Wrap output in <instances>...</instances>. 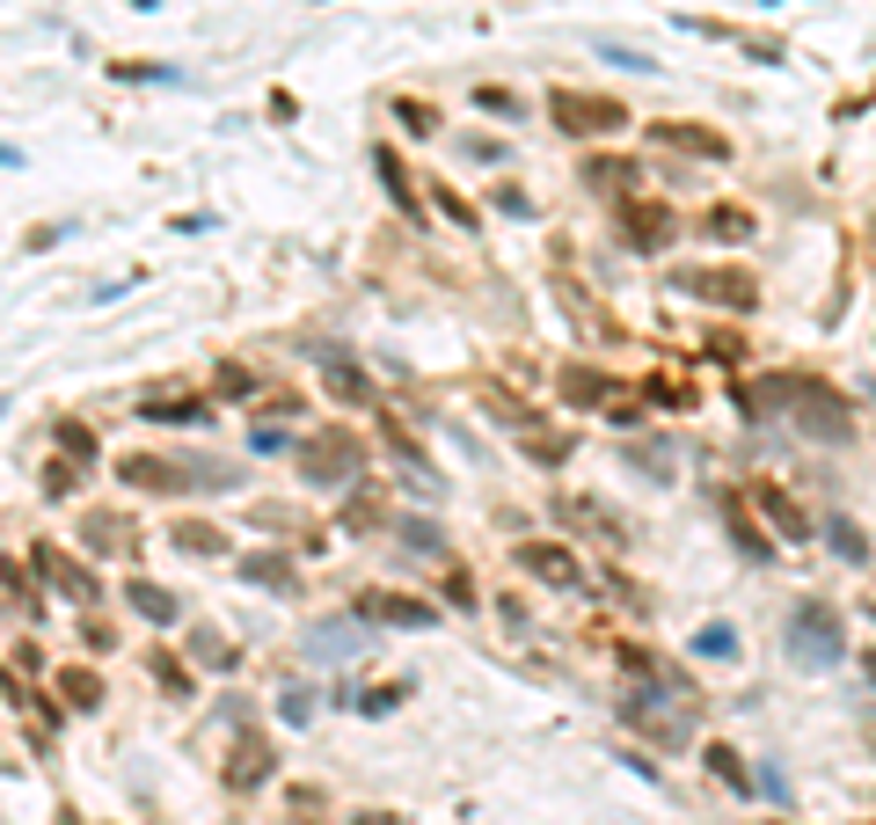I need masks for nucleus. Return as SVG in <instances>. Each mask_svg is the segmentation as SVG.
Returning <instances> with one entry per match:
<instances>
[{
  "mask_svg": "<svg viewBox=\"0 0 876 825\" xmlns=\"http://www.w3.org/2000/svg\"><path fill=\"white\" fill-rule=\"evenodd\" d=\"M781 643H789V657H796V665L826 672V665H840V651H848V629H840V614H832L826 599H803V607L789 614Z\"/></svg>",
  "mask_w": 876,
  "mask_h": 825,
  "instance_id": "nucleus-1",
  "label": "nucleus"
},
{
  "mask_svg": "<svg viewBox=\"0 0 876 825\" xmlns=\"http://www.w3.org/2000/svg\"><path fill=\"white\" fill-rule=\"evenodd\" d=\"M781 395H789V410H796V424L811 438H848L854 432V416H848V402H840V395L826 388V380H781Z\"/></svg>",
  "mask_w": 876,
  "mask_h": 825,
  "instance_id": "nucleus-2",
  "label": "nucleus"
},
{
  "mask_svg": "<svg viewBox=\"0 0 876 825\" xmlns=\"http://www.w3.org/2000/svg\"><path fill=\"white\" fill-rule=\"evenodd\" d=\"M548 110H556V124H562V132H577V139H592V132H621V124H629V110H621L613 96H584V88H556Z\"/></svg>",
  "mask_w": 876,
  "mask_h": 825,
  "instance_id": "nucleus-3",
  "label": "nucleus"
},
{
  "mask_svg": "<svg viewBox=\"0 0 876 825\" xmlns=\"http://www.w3.org/2000/svg\"><path fill=\"white\" fill-rule=\"evenodd\" d=\"M300 475H307V483H321V489H343L351 475H358V438H351V432L307 438V446H300Z\"/></svg>",
  "mask_w": 876,
  "mask_h": 825,
  "instance_id": "nucleus-4",
  "label": "nucleus"
},
{
  "mask_svg": "<svg viewBox=\"0 0 876 825\" xmlns=\"http://www.w3.org/2000/svg\"><path fill=\"white\" fill-rule=\"evenodd\" d=\"M672 286L702 292V300H716V307H753V278H745V270H680Z\"/></svg>",
  "mask_w": 876,
  "mask_h": 825,
  "instance_id": "nucleus-5",
  "label": "nucleus"
},
{
  "mask_svg": "<svg viewBox=\"0 0 876 825\" xmlns=\"http://www.w3.org/2000/svg\"><path fill=\"white\" fill-rule=\"evenodd\" d=\"M124 599H132V614L154 621V629H175V621H183V607L169 599V584H154V578H132V584H124Z\"/></svg>",
  "mask_w": 876,
  "mask_h": 825,
  "instance_id": "nucleus-6",
  "label": "nucleus"
},
{
  "mask_svg": "<svg viewBox=\"0 0 876 825\" xmlns=\"http://www.w3.org/2000/svg\"><path fill=\"white\" fill-rule=\"evenodd\" d=\"M621 227H629L635 248H665L672 242V205H621Z\"/></svg>",
  "mask_w": 876,
  "mask_h": 825,
  "instance_id": "nucleus-7",
  "label": "nucleus"
},
{
  "mask_svg": "<svg viewBox=\"0 0 876 825\" xmlns=\"http://www.w3.org/2000/svg\"><path fill=\"white\" fill-rule=\"evenodd\" d=\"M139 416L146 424H212V402H197V395H146Z\"/></svg>",
  "mask_w": 876,
  "mask_h": 825,
  "instance_id": "nucleus-8",
  "label": "nucleus"
},
{
  "mask_svg": "<svg viewBox=\"0 0 876 825\" xmlns=\"http://www.w3.org/2000/svg\"><path fill=\"white\" fill-rule=\"evenodd\" d=\"M358 614H365V621H394V629H431V621H438L424 599H394V592H373Z\"/></svg>",
  "mask_w": 876,
  "mask_h": 825,
  "instance_id": "nucleus-9",
  "label": "nucleus"
},
{
  "mask_svg": "<svg viewBox=\"0 0 876 825\" xmlns=\"http://www.w3.org/2000/svg\"><path fill=\"white\" fill-rule=\"evenodd\" d=\"M519 562L534 570L540 584H577V562H570V548H548V541H526L519 548Z\"/></svg>",
  "mask_w": 876,
  "mask_h": 825,
  "instance_id": "nucleus-10",
  "label": "nucleus"
},
{
  "mask_svg": "<svg viewBox=\"0 0 876 825\" xmlns=\"http://www.w3.org/2000/svg\"><path fill=\"white\" fill-rule=\"evenodd\" d=\"M37 570H45V578L59 584L66 599H96V578H88L81 562H66V556H59V548H37Z\"/></svg>",
  "mask_w": 876,
  "mask_h": 825,
  "instance_id": "nucleus-11",
  "label": "nucleus"
},
{
  "mask_svg": "<svg viewBox=\"0 0 876 825\" xmlns=\"http://www.w3.org/2000/svg\"><path fill=\"white\" fill-rule=\"evenodd\" d=\"M118 475H124L132 489H146V497H161V489H175V483H183V475H175L169 461H146V453H132V461H118Z\"/></svg>",
  "mask_w": 876,
  "mask_h": 825,
  "instance_id": "nucleus-12",
  "label": "nucleus"
},
{
  "mask_svg": "<svg viewBox=\"0 0 876 825\" xmlns=\"http://www.w3.org/2000/svg\"><path fill=\"white\" fill-rule=\"evenodd\" d=\"M657 139L686 146V154H702V161H723L730 154V139H716V132H702V124H657Z\"/></svg>",
  "mask_w": 876,
  "mask_h": 825,
  "instance_id": "nucleus-13",
  "label": "nucleus"
},
{
  "mask_svg": "<svg viewBox=\"0 0 876 825\" xmlns=\"http://www.w3.org/2000/svg\"><path fill=\"white\" fill-rule=\"evenodd\" d=\"M321 388L337 395V402H365V395H373V388H365V373H358L351 359H337V351L321 359Z\"/></svg>",
  "mask_w": 876,
  "mask_h": 825,
  "instance_id": "nucleus-14",
  "label": "nucleus"
},
{
  "mask_svg": "<svg viewBox=\"0 0 876 825\" xmlns=\"http://www.w3.org/2000/svg\"><path fill=\"white\" fill-rule=\"evenodd\" d=\"M307 643H315V657H329V665L358 657V629H351V621H329V629H315Z\"/></svg>",
  "mask_w": 876,
  "mask_h": 825,
  "instance_id": "nucleus-15",
  "label": "nucleus"
},
{
  "mask_svg": "<svg viewBox=\"0 0 876 825\" xmlns=\"http://www.w3.org/2000/svg\"><path fill=\"white\" fill-rule=\"evenodd\" d=\"M278 760H270V745H234V789H248V781H264Z\"/></svg>",
  "mask_w": 876,
  "mask_h": 825,
  "instance_id": "nucleus-16",
  "label": "nucleus"
},
{
  "mask_svg": "<svg viewBox=\"0 0 876 825\" xmlns=\"http://www.w3.org/2000/svg\"><path fill=\"white\" fill-rule=\"evenodd\" d=\"M584 183H592V191H629L635 161H584Z\"/></svg>",
  "mask_w": 876,
  "mask_h": 825,
  "instance_id": "nucleus-17",
  "label": "nucleus"
},
{
  "mask_svg": "<svg viewBox=\"0 0 876 825\" xmlns=\"http://www.w3.org/2000/svg\"><path fill=\"white\" fill-rule=\"evenodd\" d=\"M373 169H380V183H388L394 205H402V213H416V205H410V175H402V161H394V146H380V154H373Z\"/></svg>",
  "mask_w": 876,
  "mask_h": 825,
  "instance_id": "nucleus-18",
  "label": "nucleus"
},
{
  "mask_svg": "<svg viewBox=\"0 0 876 825\" xmlns=\"http://www.w3.org/2000/svg\"><path fill=\"white\" fill-rule=\"evenodd\" d=\"M175 548H183V556H227V541H219V526H175Z\"/></svg>",
  "mask_w": 876,
  "mask_h": 825,
  "instance_id": "nucleus-19",
  "label": "nucleus"
},
{
  "mask_svg": "<svg viewBox=\"0 0 876 825\" xmlns=\"http://www.w3.org/2000/svg\"><path fill=\"white\" fill-rule=\"evenodd\" d=\"M708 234H716V242H745V234H753V213H738V205H716V213H708Z\"/></svg>",
  "mask_w": 876,
  "mask_h": 825,
  "instance_id": "nucleus-20",
  "label": "nucleus"
},
{
  "mask_svg": "<svg viewBox=\"0 0 876 825\" xmlns=\"http://www.w3.org/2000/svg\"><path fill=\"white\" fill-rule=\"evenodd\" d=\"M694 657H738V629H730V621H708V629L694 635Z\"/></svg>",
  "mask_w": 876,
  "mask_h": 825,
  "instance_id": "nucleus-21",
  "label": "nucleus"
},
{
  "mask_svg": "<svg viewBox=\"0 0 876 825\" xmlns=\"http://www.w3.org/2000/svg\"><path fill=\"white\" fill-rule=\"evenodd\" d=\"M723 519H730V534H738V548H745L753 562H767V556H775V548H767V541L753 534V519H745V505H723Z\"/></svg>",
  "mask_w": 876,
  "mask_h": 825,
  "instance_id": "nucleus-22",
  "label": "nucleus"
},
{
  "mask_svg": "<svg viewBox=\"0 0 876 825\" xmlns=\"http://www.w3.org/2000/svg\"><path fill=\"white\" fill-rule=\"evenodd\" d=\"M759 505L775 511V526H781V541H803V511L781 497V489H759Z\"/></svg>",
  "mask_w": 876,
  "mask_h": 825,
  "instance_id": "nucleus-23",
  "label": "nucleus"
},
{
  "mask_svg": "<svg viewBox=\"0 0 876 825\" xmlns=\"http://www.w3.org/2000/svg\"><path fill=\"white\" fill-rule=\"evenodd\" d=\"M191 657H197V665H212V672H227V665H234L227 635H212V629H197V635H191Z\"/></svg>",
  "mask_w": 876,
  "mask_h": 825,
  "instance_id": "nucleus-24",
  "label": "nucleus"
},
{
  "mask_svg": "<svg viewBox=\"0 0 876 825\" xmlns=\"http://www.w3.org/2000/svg\"><path fill=\"white\" fill-rule=\"evenodd\" d=\"M59 694H66V708H96L102 702V680H96V672H66Z\"/></svg>",
  "mask_w": 876,
  "mask_h": 825,
  "instance_id": "nucleus-25",
  "label": "nucleus"
},
{
  "mask_svg": "<svg viewBox=\"0 0 876 825\" xmlns=\"http://www.w3.org/2000/svg\"><path fill=\"white\" fill-rule=\"evenodd\" d=\"M242 570H248L256 584H278V592H292V562H285V556H248Z\"/></svg>",
  "mask_w": 876,
  "mask_h": 825,
  "instance_id": "nucleus-26",
  "label": "nucleus"
},
{
  "mask_svg": "<svg viewBox=\"0 0 876 825\" xmlns=\"http://www.w3.org/2000/svg\"><path fill=\"white\" fill-rule=\"evenodd\" d=\"M826 534H832V556H848V562H869V541H862V526H848V519H832Z\"/></svg>",
  "mask_w": 876,
  "mask_h": 825,
  "instance_id": "nucleus-27",
  "label": "nucleus"
},
{
  "mask_svg": "<svg viewBox=\"0 0 876 825\" xmlns=\"http://www.w3.org/2000/svg\"><path fill=\"white\" fill-rule=\"evenodd\" d=\"M402 541H410L416 556H446V541H438V526H431V519H402Z\"/></svg>",
  "mask_w": 876,
  "mask_h": 825,
  "instance_id": "nucleus-28",
  "label": "nucleus"
},
{
  "mask_svg": "<svg viewBox=\"0 0 876 825\" xmlns=\"http://www.w3.org/2000/svg\"><path fill=\"white\" fill-rule=\"evenodd\" d=\"M708 767H716V775H723L730 789H753V775H745V760L730 753V745H708Z\"/></svg>",
  "mask_w": 876,
  "mask_h": 825,
  "instance_id": "nucleus-29",
  "label": "nucleus"
},
{
  "mask_svg": "<svg viewBox=\"0 0 876 825\" xmlns=\"http://www.w3.org/2000/svg\"><path fill=\"white\" fill-rule=\"evenodd\" d=\"M410 687H416V680H388V687H373V694H365V716H388V708L402 702Z\"/></svg>",
  "mask_w": 876,
  "mask_h": 825,
  "instance_id": "nucleus-30",
  "label": "nucleus"
},
{
  "mask_svg": "<svg viewBox=\"0 0 876 825\" xmlns=\"http://www.w3.org/2000/svg\"><path fill=\"white\" fill-rule=\"evenodd\" d=\"M88 548H96V556H118V548H124V519H96Z\"/></svg>",
  "mask_w": 876,
  "mask_h": 825,
  "instance_id": "nucleus-31",
  "label": "nucleus"
},
{
  "mask_svg": "<svg viewBox=\"0 0 876 825\" xmlns=\"http://www.w3.org/2000/svg\"><path fill=\"white\" fill-rule=\"evenodd\" d=\"M59 446L81 453V461H96V432H81V424H59Z\"/></svg>",
  "mask_w": 876,
  "mask_h": 825,
  "instance_id": "nucleus-32",
  "label": "nucleus"
},
{
  "mask_svg": "<svg viewBox=\"0 0 876 825\" xmlns=\"http://www.w3.org/2000/svg\"><path fill=\"white\" fill-rule=\"evenodd\" d=\"M438 213L453 219V227H475V213H467V205H461V197H453V191H438Z\"/></svg>",
  "mask_w": 876,
  "mask_h": 825,
  "instance_id": "nucleus-33",
  "label": "nucleus"
},
{
  "mask_svg": "<svg viewBox=\"0 0 876 825\" xmlns=\"http://www.w3.org/2000/svg\"><path fill=\"white\" fill-rule=\"evenodd\" d=\"M394 110L410 118V132H438V118H431V110H424V102H394Z\"/></svg>",
  "mask_w": 876,
  "mask_h": 825,
  "instance_id": "nucleus-34",
  "label": "nucleus"
},
{
  "mask_svg": "<svg viewBox=\"0 0 876 825\" xmlns=\"http://www.w3.org/2000/svg\"><path fill=\"white\" fill-rule=\"evenodd\" d=\"M475 102H483V110H497V118H519V102H511L504 88H483V96H475Z\"/></svg>",
  "mask_w": 876,
  "mask_h": 825,
  "instance_id": "nucleus-35",
  "label": "nucleus"
},
{
  "mask_svg": "<svg viewBox=\"0 0 876 825\" xmlns=\"http://www.w3.org/2000/svg\"><path fill=\"white\" fill-rule=\"evenodd\" d=\"M45 489H51V497H66V489H73V468L51 461V468H45Z\"/></svg>",
  "mask_w": 876,
  "mask_h": 825,
  "instance_id": "nucleus-36",
  "label": "nucleus"
},
{
  "mask_svg": "<svg viewBox=\"0 0 876 825\" xmlns=\"http://www.w3.org/2000/svg\"><path fill=\"white\" fill-rule=\"evenodd\" d=\"M358 825H394V818H380V811H365V818H358Z\"/></svg>",
  "mask_w": 876,
  "mask_h": 825,
  "instance_id": "nucleus-37",
  "label": "nucleus"
},
{
  "mask_svg": "<svg viewBox=\"0 0 876 825\" xmlns=\"http://www.w3.org/2000/svg\"><path fill=\"white\" fill-rule=\"evenodd\" d=\"M862 672H869V680H876V651H869V657H862Z\"/></svg>",
  "mask_w": 876,
  "mask_h": 825,
  "instance_id": "nucleus-38",
  "label": "nucleus"
}]
</instances>
